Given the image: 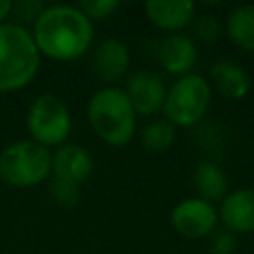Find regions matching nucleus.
<instances>
[{
	"label": "nucleus",
	"instance_id": "f257e3e1",
	"mask_svg": "<svg viewBox=\"0 0 254 254\" xmlns=\"http://www.w3.org/2000/svg\"><path fill=\"white\" fill-rule=\"evenodd\" d=\"M32 38L40 54L58 62H71L91 46L93 22L77 6H48L34 22Z\"/></svg>",
	"mask_w": 254,
	"mask_h": 254
},
{
	"label": "nucleus",
	"instance_id": "f03ea898",
	"mask_svg": "<svg viewBox=\"0 0 254 254\" xmlns=\"http://www.w3.org/2000/svg\"><path fill=\"white\" fill-rule=\"evenodd\" d=\"M40 69V52L22 24H0V91L26 87Z\"/></svg>",
	"mask_w": 254,
	"mask_h": 254
},
{
	"label": "nucleus",
	"instance_id": "7ed1b4c3",
	"mask_svg": "<svg viewBox=\"0 0 254 254\" xmlns=\"http://www.w3.org/2000/svg\"><path fill=\"white\" fill-rule=\"evenodd\" d=\"M87 119L97 137L111 147H123L135 135L137 113L119 87L109 85L97 89L87 101Z\"/></svg>",
	"mask_w": 254,
	"mask_h": 254
},
{
	"label": "nucleus",
	"instance_id": "20e7f679",
	"mask_svg": "<svg viewBox=\"0 0 254 254\" xmlns=\"http://www.w3.org/2000/svg\"><path fill=\"white\" fill-rule=\"evenodd\" d=\"M52 173V153L34 141H16L0 153V179L12 187H36Z\"/></svg>",
	"mask_w": 254,
	"mask_h": 254
},
{
	"label": "nucleus",
	"instance_id": "39448f33",
	"mask_svg": "<svg viewBox=\"0 0 254 254\" xmlns=\"http://www.w3.org/2000/svg\"><path fill=\"white\" fill-rule=\"evenodd\" d=\"M210 99H212L210 83L202 75L187 73L181 75L167 91L163 111L167 115V121H171L173 125L190 127L204 117Z\"/></svg>",
	"mask_w": 254,
	"mask_h": 254
},
{
	"label": "nucleus",
	"instance_id": "423d86ee",
	"mask_svg": "<svg viewBox=\"0 0 254 254\" xmlns=\"http://www.w3.org/2000/svg\"><path fill=\"white\" fill-rule=\"evenodd\" d=\"M26 125L34 143L46 149L60 147L69 137L71 117L65 103L58 95L44 93L32 101L26 115Z\"/></svg>",
	"mask_w": 254,
	"mask_h": 254
},
{
	"label": "nucleus",
	"instance_id": "0eeeda50",
	"mask_svg": "<svg viewBox=\"0 0 254 254\" xmlns=\"http://www.w3.org/2000/svg\"><path fill=\"white\" fill-rule=\"evenodd\" d=\"M171 224L183 238H204L214 232L218 224V210L212 202L198 196L183 198L171 212Z\"/></svg>",
	"mask_w": 254,
	"mask_h": 254
},
{
	"label": "nucleus",
	"instance_id": "6e6552de",
	"mask_svg": "<svg viewBox=\"0 0 254 254\" xmlns=\"http://www.w3.org/2000/svg\"><path fill=\"white\" fill-rule=\"evenodd\" d=\"M123 91L129 97L135 113H141V115H151L163 109V103L167 97V87L163 77L147 69L131 73L127 79V87Z\"/></svg>",
	"mask_w": 254,
	"mask_h": 254
},
{
	"label": "nucleus",
	"instance_id": "1a4fd4ad",
	"mask_svg": "<svg viewBox=\"0 0 254 254\" xmlns=\"http://www.w3.org/2000/svg\"><path fill=\"white\" fill-rule=\"evenodd\" d=\"M218 218L228 232H254V189H236L228 192L218 208Z\"/></svg>",
	"mask_w": 254,
	"mask_h": 254
},
{
	"label": "nucleus",
	"instance_id": "9d476101",
	"mask_svg": "<svg viewBox=\"0 0 254 254\" xmlns=\"http://www.w3.org/2000/svg\"><path fill=\"white\" fill-rule=\"evenodd\" d=\"M129 48L123 40L107 38L97 44L91 56V67L101 81H117L129 67Z\"/></svg>",
	"mask_w": 254,
	"mask_h": 254
},
{
	"label": "nucleus",
	"instance_id": "9b49d317",
	"mask_svg": "<svg viewBox=\"0 0 254 254\" xmlns=\"http://www.w3.org/2000/svg\"><path fill=\"white\" fill-rule=\"evenodd\" d=\"M93 171V159L91 155L79 147V145H60L56 153L52 155V173L54 179H62L67 183H83L89 179Z\"/></svg>",
	"mask_w": 254,
	"mask_h": 254
},
{
	"label": "nucleus",
	"instance_id": "f8f14e48",
	"mask_svg": "<svg viewBox=\"0 0 254 254\" xmlns=\"http://www.w3.org/2000/svg\"><path fill=\"white\" fill-rule=\"evenodd\" d=\"M143 8L147 20L167 32H179L194 18V4L190 0H147Z\"/></svg>",
	"mask_w": 254,
	"mask_h": 254
},
{
	"label": "nucleus",
	"instance_id": "ddd939ff",
	"mask_svg": "<svg viewBox=\"0 0 254 254\" xmlns=\"http://www.w3.org/2000/svg\"><path fill=\"white\" fill-rule=\"evenodd\" d=\"M161 65L175 75H187L196 62V46L185 34H171L159 46Z\"/></svg>",
	"mask_w": 254,
	"mask_h": 254
},
{
	"label": "nucleus",
	"instance_id": "4468645a",
	"mask_svg": "<svg viewBox=\"0 0 254 254\" xmlns=\"http://www.w3.org/2000/svg\"><path fill=\"white\" fill-rule=\"evenodd\" d=\"M210 77L218 93L230 99H242L250 91V75L236 62L220 60L212 65Z\"/></svg>",
	"mask_w": 254,
	"mask_h": 254
},
{
	"label": "nucleus",
	"instance_id": "2eb2a0df",
	"mask_svg": "<svg viewBox=\"0 0 254 254\" xmlns=\"http://www.w3.org/2000/svg\"><path fill=\"white\" fill-rule=\"evenodd\" d=\"M192 183L198 190V198L206 202L222 200L228 194V181L224 171L212 161H200L194 167Z\"/></svg>",
	"mask_w": 254,
	"mask_h": 254
},
{
	"label": "nucleus",
	"instance_id": "dca6fc26",
	"mask_svg": "<svg viewBox=\"0 0 254 254\" xmlns=\"http://www.w3.org/2000/svg\"><path fill=\"white\" fill-rule=\"evenodd\" d=\"M228 38L246 52H254V4H240L226 16Z\"/></svg>",
	"mask_w": 254,
	"mask_h": 254
},
{
	"label": "nucleus",
	"instance_id": "f3484780",
	"mask_svg": "<svg viewBox=\"0 0 254 254\" xmlns=\"http://www.w3.org/2000/svg\"><path fill=\"white\" fill-rule=\"evenodd\" d=\"M141 141L149 151H165L175 141V125L167 119H155L143 127Z\"/></svg>",
	"mask_w": 254,
	"mask_h": 254
},
{
	"label": "nucleus",
	"instance_id": "a211bd4d",
	"mask_svg": "<svg viewBox=\"0 0 254 254\" xmlns=\"http://www.w3.org/2000/svg\"><path fill=\"white\" fill-rule=\"evenodd\" d=\"M50 192L56 198V202H60L62 206H75L79 200V185L75 183H67L62 179H54L50 185Z\"/></svg>",
	"mask_w": 254,
	"mask_h": 254
},
{
	"label": "nucleus",
	"instance_id": "6ab92c4d",
	"mask_svg": "<svg viewBox=\"0 0 254 254\" xmlns=\"http://www.w3.org/2000/svg\"><path fill=\"white\" fill-rule=\"evenodd\" d=\"M117 0H81L77 8L89 18V20H103L111 16L117 10Z\"/></svg>",
	"mask_w": 254,
	"mask_h": 254
},
{
	"label": "nucleus",
	"instance_id": "aec40b11",
	"mask_svg": "<svg viewBox=\"0 0 254 254\" xmlns=\"http://www.w3.org/2000/svg\"><path fill=\"white\" fill-rule=\"evenodd\" d=\"M194 34H196L200 40H204V42H212V40H216L218 34H220V24H218V20H216L214 16L204 14V16H200V18L194 22Z\"/></svg>",
	"mask_w": 254,
	"mask_h": 254
},
{
	"label": "nucleus",
	"instance_id": "412c9836",
	"mask_svg": "<svg viewBox=\"0 0 254 254\" xmlns=\"http://www.w3.org/2000/svg\"><path fill=\"white\" fill-rule=\"evenodd\" d=\"M12 10L18 14V18H22L26 22H36L38 16L44 12V4L38 0H20V2L12 4Z\"/></svg>",
	"mask_w": 254,
	"mask_h": 254
},
{
	"label": "nucleus",
	"instance_id": "4be33fe9",
	"mask_svg": "<svg viewBox=\"0 0 254 254\" xmlns=\"http://www.w3.org/2000/svg\"><path fill=\"white\" fill-rule=\"evenodd\" d=\"M234 234L228 232V230H222V232H212V238H210V252L212 254H232L234 252Z\"/></svg>",
	"mask_w": 254,
	"mask_h": 254
},
{
	"label": "nucleus",
	"instance_id": "5701e85b",
	"mask_svg": "<svg viewBox=\"0 0 254 254\" xmlns=\"http://www.w3.org/2000/svg\"><path fill=\"white\" fill-rule=\"evenodd\" d=\"M12 12V2L10 0H0V24L4 22V18Z\"/></svg>",
	"mask_w": 254,
	"mask_h": 254
}]
</instances>
